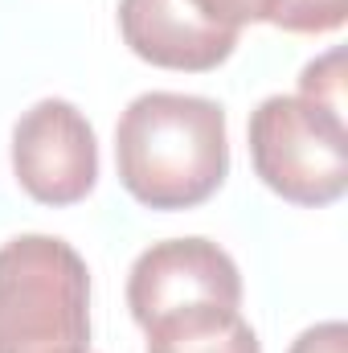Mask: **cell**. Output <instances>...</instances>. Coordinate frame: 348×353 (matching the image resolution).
I'll return each mask as SVG.
<instances>
[{
	"instance_id": "1",
	"label": "cell",
	"mask_w": 348,
	"mask_h": 353,
	"mask_svg": "<svg viewBox=\"0 0 348 353\" xmlns=\"http://www.w3.org/2000/svg\"><path fill=\"white\" fill-rule=\"evenodd\" d=\"M115 169L148 210H193L230 173L226 111L213 99L148 90L127 103L115 128Z\"/></svg>"
},
{
	"instance_id": "2",
	"label": "cell",
	"mask_w": 348,
	"mask_h": 353,
	"mask_svg": "<svg viewBox=\"0 0 348 353\" xmlns=\"http://www.w3.org/2000/svg\"><path fill=\"white\" fill-rule=\"evenodd\" d=\"M0 353H90V271L66 239L0 247Z\"/></svg>"
},
{
	"instance_id": "3",
	"label": "cell",
	"mask_w": 348,
	"mask_h": 353,
	"mask_svg": "<svg viewBox=\"0 0 348 353\" xmlns=\"http://www.w3.org/2000/svg\"><path fill=\"white\" fill-rule=\"evenodd\" d=\"M259 181L295 205H332L348 189V123L303 94H270L250 115Z\"/></svg>"
},
{
	"instance_id": "4",
	"label": "cell",
	"mask_w": 348,
	"mask_h": 353,
	"mask_svg": "<svg viewBox=\"0 0 348 353\" xmlns=\"http://www.w3.org/2000/svg\"><path fill=\"white\" fill-rule=\"evenodd\" d=\"M127 308L140 329L193 308H242L238 263L209 239L152 243L127 275Z\"/></svg>"
},
{
	"instance_id": "5",
	"label": "cell",
	"mask_w": 348,
	"mask_h": 353,
	"mask_svg": "<svg viewBox=\"0 0 348 353\" xmlns=\"http://www.w3.org/2000/svg\"><path fill=\"white\" fill-rule=\"evenodd\" d=\"M12 173L41 205H74L98 181V140L66 99L33 103L12 128Z\"/></svg>"
},
{
	"instance_id": "6",
	"label": "cell",
	"mask_w": 348,
	"mask_h": 353,
	"mask_svg": "<svg viewBox=\"0 0 348 353\" xmlns=\"http://www.w3.org/2000/svg\"><path fill=\"white\" fill-rule=\"evenodd\" d=\"M119 33L135 58L184 74L217 70L238 46L234 29L205 21L188 0H119Z\"/></svg>"
},
{
	"instance_id": "7",
	"label": "cell",
	"mask_w": 348,
	"mask_h": 353,
	"mask_svg": "<svg viewBox=\"0 0 348 353\" xmlns=\"http://www.w3.org/2000/svg\"><path fill=\"white\" fill-rule=\"evenodd\" d=\"M148 353H262L238 308H193L152 321Z\"/></svg>"
},
{
	"instance_id": "8",
	"label": "cell",
	"mask_w": 348,
	"mask_h": 353,
	"mask_svg": "<svg viewBox=\"0 0 348 353\" xmlns=\"http://www.w3.org/2000/svg\"><path fill=\"white\" fill-rule=\"evenodd\" d=\"M348 17V0H266L262 21L287 33H336Z\"/></svg>"
},
{
	"instance_id": "9",
	"label": "cell",
	"mask_w": 348,
	"mask_h": 353,
	"mask_svg": "<svg viewBox=\"0 0 348 353\" xmlns=\"http://www.w3.org/2000/svg\"><path fill=\"white\" fill-rule=\"evenodd\" d=\"M299 94L332 115H345V50H328L324 58L307 62L299 74Z\"/></svg>"
},
{
	"instance_id": "10",
	"label": "cell",
	"mask_w": 348,
	"mask_h": 353,
	"mask_svg": "<svg viewBox=\"0 0 348 353\" xmlns=\"http://www.w3.org/2000/svg\"><path fill=\"white\" fill-rule=\"evenodd\" d=\"M188 4L205 21L234 29V33H242V25H250V21H262V12H266V0H188Z\"/></svg>"
},
{
	"instance_id": "11",
	"label": "cell",
	"mask_w": 348,
	"mask_h": 353,
	"mask_svg": "<svg viewBox=\"0 0 348 353\" xmlns=\"http://www.w3.org/2000/svg\"><path fill=\"white\" fill-rule=\"evenodd\" d=\"M287 353H348V325L345 321H324L303 329Z\"/></svg>"
}]
</instances>
